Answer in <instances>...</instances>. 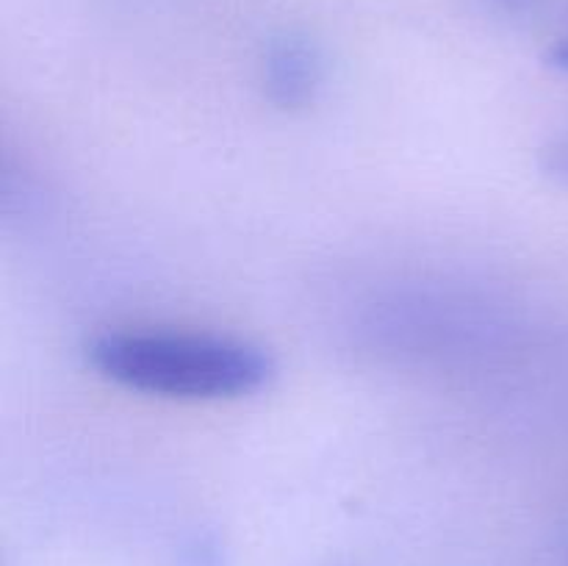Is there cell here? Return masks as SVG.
Listing matches in <instances>:
<instances>
[{"label":"cell","mask_w":568,"mask_h":566,"mask_svg":"<svg viewBox=\"0 0 568 566\" xmlns=\"http://www.w3.org/2000/svg\"><path fill=\"white\" fill-rule=\"evenodd\" d=\"M87 355L116 386L178 400L244 397L272 375L264 350L216 333L105 331L92 338Z\"/></svg>","instance_id":"obj_1"},{"label":"cell","mask_w":568,"mask_h":566,"mask_svg":"<svg viewBox=\"0 0 568 566\" xmlns=\"http://www.w3.org/2000/svg\"><path fill=\"white\" fill-rule=\"evenodd\" d=\"M266 98L281 109H305L322 87V55L300 33H283L266 44L261 64Z\"/></svg>","instance_id":"obj_2"},{"label":"cell","mask_w":568,"mask_h":566,"mask_svg":"<svg viewBox=\"0 0 568 566\" xmlns=\"http://www.w3.org/2000/svg\"><path fill=\"white\" fill-rule=\"evenodd\" d=\"M541 170L547 172L552 181L568 186V131L560 133V137H555L552 142L544 148Z\"/></svg>","instance_id":"obj_3"},{"label":"cell","mask_w":568,"mask_h":566,"mask_svg":"<svg viewBox=\"0 0 568 566\" xmlns=\"http://www.w3.org/2000/svg\"><path fill=\"white\" fill-rule=\"evenodd\" d=\"M499 3H503L505 9H525V6L536 3V0H499Z\"/></svg>","instance_id":"obj_4"}]
</instances>
